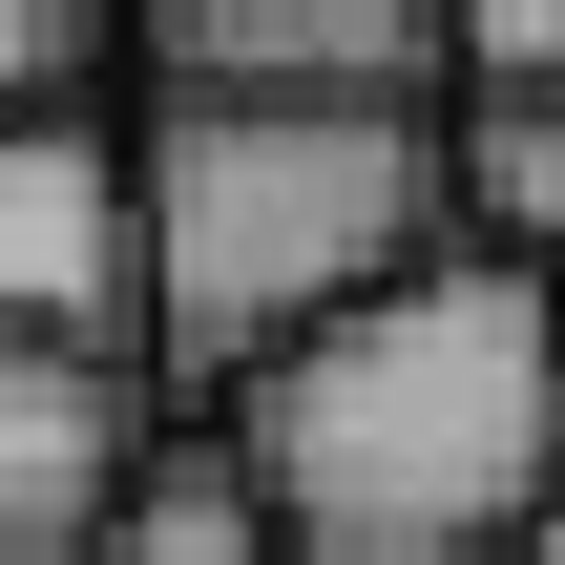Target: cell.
I'll use <instances>...</instances> for the list:
<instances>
[{
	"instance_id": "cell-1",
	"label": "cell",
	"mask_w": 565,
	"mask_h": 565,
	"mask_svg": "<svg viewBox=\"0 0 565 565\" xmlns=\"http://www.w3.org/2000/svg\"><path fill=\"white\" fill-rule=\"evenodd\" d=\"M231 440L294 545H440L482 565L524 503H565V273L503 231H440L356 315H315L273 377H231Z\"/></svg>"
},
{
	"instance_id": "cell-2",
	"label": "cell",
	"mask_w": 565,
	"mask_h": 565,
	"mask_svg": "<svg viewBox=\"0 0 565 565\" xmlns=\"http://www.w3.org/2000/svg\"><path fill=\"white\" fill-rule=\"evenodd\" d=\"M461 105V84H440ZM440 105H335V84H126V168H147V356L168 398L273 377L315 315H356L377 273H419L461 231V147Z\"/></svg>"
},
{
	"instance_id": "cell-3",
	"label": "cell",
	"mask_w": 565,
	"mask_h": 565,
	"mask_svg": "<svg viewBox=\"0 0 565 565\" xmlns=\"http://www.w3.org/2000/svg\"><path fill=\"white\" fill-rule=\"evenodd\" d=\"M0 335H147V168L84 84L0 105Z\"/></svg>"
},
{
	"instance_id": "cell-4",
	"label": "cell",
	"mask_w": 565,
	"mask_h": 565,
	"mask_svg": "<svg viewBox=\"0 0 565 565\" xmlns=\"http://www.w3.org/2000/svg\"><path fill=\"white\" fill-rule=\"evenodd\" d=\"M168 440V356L147 335H0V545H84Z\"/></svg>"
},
{
	"instance_id": "cell-5",
	"label": "cell",
	"mask_w": 565,
	"mask_h": 565,
	"mask_svg": "<svg viewBox=\"0 0 565 565\" xmlns=\"http://www.w3.org/2000/svg\"><path fill=\"white\" fill-rule=\"evenodd\" d=\"M147 84H335V105H440L461 21L440 0H126Z\"/></svg>"
},
{
	"instance_id": "cell-6",
	"label": "cell",
	"mask_w": 565,
	"mask_h": 565,
	"mask_svg": "<svg viewBox=\"0 0 565 565\" xmlns=\"http://www.w3.org/2000/svg\"><path fill=\"white\" fill-rule=\"evenodd\" d=\"M63 565H294V524H273L252 440L210 419V440H147V482H126V503H105Z\"/></svg>"
},
{
	"instance_id": "cell-7",
	"label": "cell",
	"mask_w": 565,
	"mask_h": 565,
	"mask_svg": "<svg viewBox=\"0 0 565 565\" xmlns=\"http://www.w3.org/2000/svg\"><path fill=\"white\" fill-rule=\"evenodd\" d=\"M440 147H461V231H503V252L565 273V63H461Z\"/></svg>"
},
{
	"instance_id": "cell-8",
	"label": "cell",
	"mask_w": 565,
	"mask_h": 565,
	"mask_svg": "<svg viewBox=\"0 0 565 565\" xmlns=\"http://www.w3.org/2000/svg\"><path fill=\"white\" fill-rule=\"evenodd\" d=\"M21 84H84V0H0V105Z\"/></svg>"
},
{
	"instance_id": "cell-9",
	"label": "cell",
	"mask_w": 565,
	"mask_h": 565,
	"mask_svg": "<svg viewBox=\"0 0 565 565\" xmlns=\"http://www.w3.org/2000/svg\"><path fill=\"white\" fill-rule=\"evenodd\" d=\"M461 21V63H565V0H440Z\"/></svg>"
},
{
	"instance_id": "cell-10",
	"label": "cell",
	"mask_w": 565,
	"mask_h": 565,
	"mask_svg": "<svg viewBox=\"0 0 565 565\" xmlns=\"http://www.w3.org/2000/svg\"><path fill=\"white\" fill-rule=\"evenodd\" d=\"M482 565H565V503H524V524H503V545H482Z\"/></svg>"
},
{
	"instance_id": "cell-11",
	"label": "cell",
	"mask_w": 565,
	"mask_h": 565,
	"mask_svg": "<svg viewBox=\"0 0 565 565\" xmlns=\"http://www.w3.org/2000/svg\"><path fill=\"white\" fill-rule=\"evenodd\" d=\"M0 565H42V545H0Z\"/></svg>"
}]
</instances>
